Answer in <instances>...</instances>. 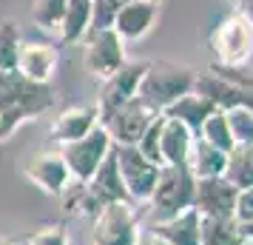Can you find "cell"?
Wrapping results in <instances>:
<instances>
[{
  "label": "cell",
  "mask_w": 253,
  "mask_h": 245,
  "mask_svg": "<svg viewBox=\"0 0 253 245\" xmlns=\"http://www.w3.org/2000/svg\"><path fill=\"white\" fill-rule=\"evenodd\" d=\"M54 105V92L43 83L26 80L17 69L0 71V114H3V134L9 137L20 123L35 120Z\"/></svg>",
  "instance_id": "cell-1"
},
{
  "label": "cell",
  "mask_w": 253,
  "mask_h": 245,
  "mask_svg": "<svg viewBox=\"0 0 253 245\" xmlns=\"http://www.w3.org/2000/svg\"><path fill=\"white\" fill-rule=\"evenodd\" d=\"M196 74L191 66L176 63V60H148V69L142 74L137 97H142L154 111H165L173 100H179L182 94L194 92Z\"/></svg>",
  "instance_id": "cell-2"
},
{
  "label": "cell",
  "mask_w": 253,
  "mask_h": 245,
  "mask_svg": "<svg viewBox=\"0 0 253 245\" xmlns=\"http://www.w3.org/2000/svg\"><path fill=\"white\" fill-rule=\"evenodd\" d=\"M194 188H196V177L188 171V165H162L157 186L148 197L151 220L154 222L171 220L179 211L191 208Z\"/></svg>",
  "instance_id": "cell-3"
},
{
  "label": "cell",
  "mask_w": 253,
  "mask_h": 245,
  "mask_svg": "<svg viewBox=\"0 0 253 245\" xmlns=\"http://www.w3.org/2000/svg\"><path fill=\"white\" fill-rule=\"evenodd\" d=\"M211 51L219 69H242L253 54V29L239 12H230L211 32Z\"/></svg>",
  "instance_id": "cell-4"
},
{
  "label": "cell",
  "mask_w": 253,
  "mask_h": 245,
  "mask_svg": "<svg viewBox=\"0 0 253 245\" xmlns=\"http://www.w3.org/2000/svg\"><path fill=\"white\" fill-rule=\"evenodd\" d=\"M91 220H94L91 245H137L139 243L142 231H139L137 211L131 205V199L103 205Z\"/></svg>",
  "instance_id": "cell-5"
},
{
  "label": "cell",
  "mask_w": 253,
  "mask_h": 245,
  "mask_svg": "<svg viewBox=\"0 0 253 245\" xmlns=\"http://www.w3.org/2000/svg\"><path fill=\"white\" fill-rule=\"evenodd\" d=\"M157 117H160V111H154L142 97H134V100L100 114V126L108 131L114 146H137L139 137Z\"/></svg>",
  "instance_id": "cell-6"
},
{
  "label": "cell",
  "mask_w": 253,
  "mask_h": 245,
  "mask_svg": "<svg viewBox=\"0 0 253 245\" xmlns=\"http://www.w3.org/2000/svg\"><path fill=\"white\" fill-rule=\"evenodd\" d=\"M111 148H114V143L108 137V131H105L103 126H97V129L88 131L80 140L60 146L57 151H60V157L66 160V165H69L71 180H74V183H88L94 177V171L100 168V163L111 154Z\"/></svg>",
  "instance_id": "cell-7"
},
{
  "label": "cell",
  "mask_w": 253,
  "mask_h": 245,
  "mask_svg": "<svg viewBox=\"0 0 253 245\" xmlns=\"http://www.w3.org/2000/svg\"><path fill=\"white\" fill-rule=\"evenodd\" d=\"M83 66L97 80H108L126 66V40L114 29L88 32L83 40Z\"/></svg>",
  "instance_id": "cell-8"
},
{
  "label": "cell",
  "mask_w": 253,
  "mask_h": 245,
  "mask_svg": "<svg viewBox=\"0 0 253 245\" xmlns=\"http://www.w3.org/2000/svg\"><path fill=\"white\" fill-rule=\"evenodd\" d=\"M114 157H117V168H120L128 199L148 202L151 191L157 186V177H160V165L148 163L139 154L137 146H114Z\"/></svg>",
  "instance_id": "cell-9"
},
{
  "label": "cell",
  "mask_w": 253,
  "mask_h": 245,
  "mask_svg": "<svg viewBox=\"0 0 253 245\" xmlns=\"http://www.w3.org/2000/svg\"><path fill=\"white\" fill-rule=\"evenodd\" d=\"M236 194H239V188L230 186L225 177L196 180L191 208L199 217H208V220H230L233 208H236Z\"/></svg>",
  "instance_id": "cell-10"
},
{
  "label": "cell",
  "mask_w": 253,
  "mask_h": 245,
  "mask_svg": "<svg viewBox=\"0 0 253 245\" xmlns=\"http://www.w3.org/2000/svg\"><path fill=\"white\" fill-rule=\"evenodd\" d=\"M145 69H148V60H126V66L117 71V74H111L108 80H103L100 94H97V108H100V114L128 103V100H134L137 92H139V83H142Z\"/></svg>",
  "instance_id": "cell-11"
},
{
  "label": "cell",
  "mask_w": 253,
  "mask_h": 245,
  "mask_svg": "<svg viewBox=\"0 0 253 245\" xmlns=\"http://www.w3.org/2000/svg\"><path fill=\"white\" fill-rule=\"evenodd\" d=\"M23 174H26V180H32L40 191L54 194V197H60V194L74 183L69 165H66V160L60 157V151H37V154H32V157L26 160V165H23Z\"/></svg>",
  "instance_id": "cell-12"
},
{
  "label": "cell",
  "mask_w": 253,
  "mask_h": 245,
  "mask_svg": "<svg viewBox=\"0 0 253 245\" xmlns=\"http://www.w3.org/2000/svg\"><path fill=\"white\" fill-rule=\"evenodd\" d=\"M57 66H60V51L54 46H48V43H20L14 69L20 71L26 80L48 86Z\"/></svg>",
  "instance_id": "cell-13"
},
{
  "label": "cell",
  "mask_w": 253,
  "mask_h": 245,
  "mask_svg": "<svg viewBox=\"0 0 253 245\" xmlns=\"http://www.w3.org/2000/svg\"><path fill=\"white\" fill-rule=\"evenodd\" d=\"M100 126V108L94 105H69L63 108L54 123H51V137L57 146H66V143H74L85 137L88 131H94Z\"/></svg>",
  "instance_id": "cell-14"
},
{
  "label": "cell",
  "mask_w": 253,
  "mask_h": 245,
  "mask_svg": "<svg viewBox=\"0 0 253 245\" xmlns=\"http://www.w3.org/2000/svg\"><path fill=\"white\" fill-rule=\"evenodd\" d=\"M85 191H88V197L97 208H103V205H111V202H126L128 194H126V186H123V177H120V168H117V157H114V148L111 154L105 157L100 168L94 171V177L88 183H83Z\"/></svg>",
  "instance_id": "cell-15"
},
{
  "label": "cell",
  "mask_w": 253,
  "mask_h": 245,
  "mask_svg": "<svg viewBox=\"0 0 253 245\" xmlns=\"http://www.w3.org/2000/svg\"><path fill=\"white\" fill-rule=\"evenodd\" d=\"M160 14V3H148V0H126V6L120 9L114 20V32L123 40H139L142 35H148L151 26L157 23Z\"/></svg>",
  "instance_id": "cell-16"
},
{
  "label": "cell",
  "mask_w": 253,
  "mask_h": 245,
  "mask_svg": "<svg viewBox=\"0 0 253 245\" xmlns=\"http://www.w3.org/2000/svg\"><path fill=\"white\" fill-rule=\"evenodd\" d=\"M194 137H196V131H191L185 123L162 114V126H160L162 165H185L188 163V154H191Z\"/></svg>",
  "instance_id": "cell-17"
},
{
  "label": "cell",
  "mask_w": 253,
  "mask_h": 245,
  "mask_svg": "<svg viewBox=\"0 0 253 245\" xmlns=\"http://www.w3.org/2000/svg\"><path fill=\"white\" fill-rule=\"evenodd\" d=\"M199 228H202V217L194 208H185L171 220L151 225V231L160 234L162 240H168L171 245H199Z\"/></svg>",
  "instance_id": "cell-18"
},
{
  "label": "cell",
  "mask_w": 253,
  "mask_h": 245,
  "mask_svg": "<svg viewBox=\"0 0 253 245\" xmlns=\"http://www.w3.org/2000/svg\"><path fill=\"white\" fill-rule=\"evenodd\" d=\"M216 111V105L208 100L205 94H199L194 89V92H188V94H182L179 100H173L162 114L165 117H173V120H179V123H185L191 131H199L202 129V123H205L208 117Z\"/></svg>",
  "instance_id": "cell-19"
},
{
  "label": "cell",
  "mask_w": 253,
  "mask_h": 245,
  "mask_svg": "<svg viewBox=\"0 0 253 245\" xmlns=\"http://www.w3.org/2000/svg\"><path fill=\"white\" fill-rule=\"evenodd\" d=\"M225 163H228V154L213 148L211 143H205L202 137H194L191 154H188V171L196 180H211V177H222L225 174Z\"/></svg>",
  "instance_id": "cell-20"
},
{
  "label": "cell",
  "mask_w": 253,
  "mask_h": 245,
  "mask_svg": "<svg viewBox=\"0 0 253 245\" xmlns=\"http://www.w3.org/2000/svg\"><path fill=\"white\" fill-rule=\"evenodd\" d=\"M88 32H91V0H69L63 23L57 29L60 43H66V46L80 43V40H85Z\"/></svg>",
  "instance_id": "cell-21"
},
{
  "label": "cell",
  "mask_w": 253,
  "mask_h": 245,
  "mask_svg": "<svg viewBox=\"0 0 253 245\" xmlns=\"http://www.w3.org/2000/svg\"><path fill=\"white\" fill-rule=\"evenodd\" d=\"M225 180L230 186L253 188V146H233L228 151V163H225Z\"/></svg>",
  "instance_id": "cell-22"
},
{
  "label": "cell",
  "mask_w": 253,
  "mask_h": 245,
  "mask_svg": "<svg viewBox=\"0 0 253 245\" xmlns=\"http://www.w3.org/2000/svg\"><path fill=\"white\" fill-rule=\"evenodd\" d=\"M245 237L239 231V222L233 220H208L202 217L199 228V245H242Z\"/></svg>",
  "instance_id": "cell-23"
},
{
  "label": "cell",
  "mask_w": 253,
  "mask_h": 245,
  "mask_svg": "<svg viewBox=\"0 0 253 245\" xmlns=\"http://www.w3.org/2000/svg\"><path fill=\"white\" fill-rule=\"evenodd\" d=\"M196 137H202L205 143H211L213 148L228 154L233 148V137H230V129H228V117H225V108H216L213 114L208 117L202 123V129L196 131Z\"/></svg>",
  "instance_id": "cell-24"
},
{
  "label": "cell",
  "mask_w": 253,
  "mask_h": 245,
  "mask_svg": "<svg viewBox=\"0 0 253 245\" xmlns=\"http://www.w3.org/2000/svg\"><path fill=\"white\" fill-rule=\"evenodd\" d=\"M66 3L69 0H32V20H35V26L48 32V35H54L60 29V23H63Z\"/></svg>",
  "instance_id": "cell-25"
},
{
  "label": "cell",
  "mask_w": 253,
  "mask_h": 245,
  "mask_svg": "<svg viewBox=\"0 0 253 245\" xmlns=\"http://www.w3.org/2000/svg\"><path fill=\"white\" fill-rule=\"evenodd\" d=\"M228 129L233 137V146H253V108L251 105H233L225 108Z\"/></svg>",
  "instance_id": "cell-26"
},
{
  "label": "cell",
  "mask_w": 253,
  "mask_h": 245,
  "mask_svg": "<svg viewBox=\"0 0 253 245\" xmlns=\"http://www.w3.org/2000/svg\"><path fill=\"white\" fill-rule=\"evenodd\" d=\"M20 29L14 20H0V71L17 66V51H20Z\"/></svg>",
  "instance_id": "cell-27"
},
{
  "label": "cell",
  "mask_w": 253,
  "mask_h": 245,
  "mask_svg": "<svg viewBox=\"0 0 253 245\" xmlns=\"http://www.w3.org/2000/svg\"><path fill=\"white\" fill-rule=\"evenodd\" d=\"M126 0H91V32L114 29V20Z\"/></svg>",
  "instance_id": "cell-28"
},
{
  "label": "cell",
  "mask_w": 253,
  "mask_h": 245,
  "mask_svg": "<svg viewBox=\"0 0 253 245\" xmlns=\"http://www.w3.org/2000/svg\"><path fill=\"white\" fill-rule=\"evenodd\" d=\"M160 126H162V114L151 123L148 129H145V134L139 137V143H137V148H139V154L148 160V163H154V165H160L162 168V154H160Z\"/></svg>",
  "instance_id": "cell-29"
},
{
  "label": "cell",
  "mask_w": 253,
  "mask_h": 245,
  "mask_svg": "<svg viewBox=\"0 0 253 245\" xmlns=\"http://www.w3.org/2000/svg\"><path fill=\"white\" fill-rule=\"evenodd\" d=\"M29 245H69L66 225H48L43 231H37L35 237H29Z\"/></svg>",
  "instance_id": "cell-30"
},
{
  "label": "cell",
  "mask_w": 253,
  "mask_h": 245,
  "mask_svg": "<svg viewBox=\"0 0 253 245\" xmlns=\"http://www.w3.org/2000/svg\"><path fill=\"white\" fill-rule=\"evenodd\" d=\"M233 220L245 225V222H253V188H242L236 194V208H233Z\"/></svg>",
  "instance_id": "cell-31"
},
{
  "label": "cell",
  "mask_w": 253,
  "mask_h": 245,
  "mask_svg": "<svg viewBox=\"0 0 253 245\" xmlns=\"http://www.w3.org/2000/svg\"><path fill=\"white\" fill-rule=\"evenodd\" d=\"M137 245H171V243H168V240H162L160 234H154V231L148 228L145 234H139V243H137Z\"/></svg>",
  "instance_id": "cell-32"
},
{
  "label": "cell",
  "mask_w": 253,
  "mask_h": 245,
  "mask_svg": "<svg viewBox=\"0 0 253 245\" xmlns=\"http://www.w3.org/2000/svg\"><path fill=\"white\" fill-rule=\"evenodd\" d=\"M236 12H239L253 29V0H239V3H236Z\"/></svg>",
  "instance_id": "cell-33"
},
{
  "label": "cell",
  "mask_w": 253,
  "mask_h": 245,
  "mask_svg": "<svg viewBox=\"0 0 253 245\" xmlns=\"http://www.w3.org/2000/svg\"><path fill=\"white\" fill-rule=\"evenodd\" d=\"M239 231L245 240H253V222H245V225H239Z\"/></svg>",
  "instance_id": "cell-34"
},
{
  "label": "cell",
  "mask_w": 253,
  "mask_h": 245,
  "mask_svg": "<svg viewBox=\"0 0 253 245\" xmlns=\"http://www.w3.org/2000/svg\"><path fill=\"white\" fill-rule=\"evenodd\" d=\"M3 137H6V134H3V114H0V140H3Z\"/></svg>",
  "instance_id": "cell-35"
},
{
  "label": "cell",
  "mask_w": 253,
  "mask_h": 245,
  "mask_svg": "<svg viewBox=\"0 0 253 245\" xmlns=\"http://www.w3.org/2000/svg\"><path fill=\"white\" fill-rule=\"evenodd\" d=\"M0 245H14V243H9V240H6V237H0Z\"/></svg>",
  "instance_id": "cell-36"
},
{
  "label": "cell",
  "mask_w": 253,
  "mask_h": 245,
  "mask_svg": "<svg viewBox=\"0 0 253 245\" xmlns=\"http://www.w3.org/2000/svg\"><path fill=\"white\" fill-rule=\"evenodd\" d=\"M242 245H253V240H245V243H242Z\"/></svg>",
  "instance_id": "cell-37"
},
{
  "label": "cell",
  "mask_w": 253,
  "mask_h": 245,
  "mask_svg": "<svg viewBox=\"0 0 253 245\" xmlns=\"http://www.w3.org/2000/svg\"><path fill=\"white\" fill-rule=\"evenodd\" d=\"M148 3H160V0H148Z\"/></svg>",
  "instance_id": "cell-38"
}]
</instances>
